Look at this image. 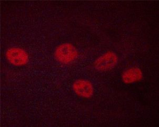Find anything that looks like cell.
<instances>
[{
	"mask_svg": "<svg viewBox=\"0 0 159 127\" xmlns=\"http://www.w3.org/2000/svg\"><path fill=\"white\" fill-rule=\"evenodd\" d=\"M6 57L9 62L16 66L26 65L29 61V56L25 51L18 47H12L7 50Z\"/></svg>",
	"mask_w": 159,
	"mask_h": 127,
	"instance_id": "3957f363",
	"label": "cell"
},
{
	"mask_svg": "<svg viewBox=\"0 0 159 127\" xmlns=\"http://www.w3.org/2000/svg\"><path fill=\"white\" fill-rule=\"evenodd\" d=\"M143 78L142 70L138 67L128 68L122 75V79L125 84H131L140 81Z\"/></svg>",
	"mask_w": 159,
	"mask_h": 127,
	"instance_id": "5b68a950",
	"label": "cell"
},
{
	"mask_svg": "<svg viewBox=\"0 0 159 127\" xmlns=\"http://www.w3.org/2000/svg\"><path fill=\"white\" fill-rule=\"evenodd\" d=\"M73 89L78 96L84 98H90L94 94L93 86L89 80L79 79L73 84Z\"/></svg>",
	"mask_w": 159,
	"mask_h": 127,
	"instance_id": "277c9868",
	"label": "cell"
},
{
	"mask_svg": "<svg viewBox=\"0 0 159 127\" xmlns=\"http://www.w3.org/2000/svg\"><path fill=\"white\" fill-rule=\"evenodd\" d=\"M77 49L72 44L64 43L57 47L54 52L56 59L63 64H69L78 57Z\"/></svg>",
	"mask_w": 159,
	"mask_h": 127,
	"instance_id": "6da1fadb",
	"label": "cell"
},
{
	"mask_svg": "<svg viewBox=\"0 0 159 127\" xmlns=\"http://www.w3.org/2000/svg\"><path fill=\"white\" fill-rule=\"evenodd\" d=\"M118 57L112 51H108L98 57L94 63V67L101 72H106L112 69L117 65Z\"/></svg>",
	"mask_w": 159,
	"mask_h": 127,
	"instance_id": "7a4b0ae2",
	"label": "cell"
}]
</instances>
